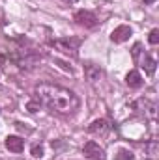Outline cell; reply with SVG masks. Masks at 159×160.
<instances>
[{"label":"cell","mask_w":159,"mask_h":160,"mask_svg":"<svg viewBox=\"0 0 159 160\" xmlns=\"http://www.w3.org/2000/svg\"><path fill=\"white\" fill-rule=\"evenodd\" d=\"M36 93V101L41 106L49 108L51 112L56 114H73L79 108V97L62 86L56 84H40L34 89Z\"/></svg>","instance_id":"1"},{"label":"cell","mask_w":159,"mask_h":160,"mask_svg":"<svg viewBox=\"0 0 159 160\" xmlns=\"http://www.w3.org/2000/svg\"><path fill=\"white\" fill-rule=\"evenodd\" d=\"M51 45L52 47H56L58 50H62V52H66V54H77V50H79V45H80V39H69V38H66V39H56V41H51Z\"/></svg>","instance_id":"2"},{"label":"cell","mask_w":159,"mask_h":160,"mask_svg":"<svg viewBox=\"0 0 159 160\" xmlns=\"http://www.w3.org/2000/svg\"><path fill=\"white\" fill-rule=\"evenodd\" d=\"M73 21L79 24V26H84V28H94L97 24V17L92 13V11H86V9H80L73 15Z\"/></svg>","instance_id":"3"},{"label":"cell","mask_w":159,"mask_h":160,"mask_svg":"<svg viewBox=\"0 0 159 160\" xmlns=\"http://www.w3.org/2000/svg\"><path fill=\"white\" fill-rule=\"evenodd\" d=\"M82 153H84L86 158L90 160H105L103 147H99V143H96V142H86L84 147H82Z\"/></svg>","instance_id":"4"},{"label":"cell","mask_w":159,"mask_h":160,"mask_svg":"<svg viewBox=\"0 0 159 160\" xmlns=\"http://www.w3.org/2000/svg\"><path fill=\"white\" fill-rule=\"evenodd\" d=\"M129 36H131V28H129L127 24H120V26H116V28L112 30L111 41H112V43H125V41L129 39Z\"/></svg>","instance_id":"5"},{"label":"cell","mask_w":159,"mask_h":160,"mask_svg":"<svg viewBox=\"0 0 159 160\" xmlns=\"http://www.w3.org/2000/svg\"><path fill=\"white\" fill-rule=\"evenodd\" d=\"M88 130L92 132V134H97V136H105L109 130H111V125H109V121L107 119H96L90 127H88Z\"/></svg>","instance_id":"6"},{"label":"cell","mask_w":159,"mask_h":160,"mask_svg":"<svg viewBox=\"0 0 159 160\" xmlns=\"http://www.w3.org/2000/svg\"><path fill=\"white\" fill-rule=\"evenodd\" d=\"M6 147H8L11 153H21V151L25 149V142H23V138H19V136H8V138H6Z\"/></svg>","instance_id":"7"},{"label":"cell","mask_w":159,"mask_h":160,"mask_svg":"<svg viewBox=\"0 0 159 160\" xmlns=\"http://www.w3.org/2000/svg\"><path fill=\"white\" fill-rule=\"evenodd\" d=\"M125 84L129 86V88H140L142 86V77H140V73L139 71H129L127 75H125Z\"/></svg>","instance_id":"8"},{"label":"cell","mask_w":159,"mask_h":160,"mask_svg":"<svg viewBox=\"0 0 159 160\" xmlns=\"http://www.w3.org/2000/svg\"><path fill=\"white\" fill-rule=\"evenodd\" d=\"M84 75H86V78L90 80V82H96L101 77V69L97 65H94V63H86L84 65Z\"/></svg>","instance_id":"9"},{"label":"cell","mask_w":159,"mask_h":160,"mask_svg":"<svg viewBox=\"0 0 159 160\" xmlns=\"http://www.w3.org/2000/svg\"><path fill=\"white\" fill-rule=\"evenodd\" d=\"M142 67H144V71H146L148 75H154V73H156V67H157V62H156L152 56H144Z\"/></svg>","instance_id":"10"},{"label":"cell","mask_w":159,"mask_h":160,"mask_svg":"<svg viewBox=\"0 0 159 160\" xmlns=\"http://www.w3.org/2000/svg\"><path fill=\"white\" fill-rule=\"evenodd\" d=\"M133 153L131 151H127V149H120L118 155H116V160H133Z\"/></svg>","instance_id":"11"},{"label":"cell","mask_w":159,"mask_h":160,"mask_svg":"<svg viewBox=\"0 0 159 160\" xmlns=\"http://www.w3.org/2000/svg\"><path fill=\"white\" fill-rule=\"evenodd\" d=\"M148 41H150L152 45H157V43H159V30H157V28H154V30L150 32V36H148Z\"/></svg>","instance_id":"12"},{"label":"cell","mask_w":159,"mask_h":160,"mask_svg":"<svg viewBox=\"0 0 159 160\" xmlns=\"http://www.w3.org/2000/svg\"><path fill=\"white\" fill-rule=\"evenodd\" d=\"M40 102H38V101H30V102H28V104H26V108H28V112H32V114H34V112H38V110H40Z\"/></svg>","instance_id":"13"},{"label":"cell","mask_w":159,"mask_h":160,"mask_svg":"<svg viewBox=\"0 0 159 160\" xmlns=\"http://www.w3.org/2000/svg\"><path fill=\"white\" fill-rule=\"evenodd\" d=\"M32 157H36V158H41L43 157V147L41 145H34L32 147Z\"/></svg>","instance_id":"14"},{"label":"cell","mask_w":159,"mask_h":160,"mask_svg":"<svg viewBox=\"0 0 159 160\" xmlns=\"http://www.w3.org/2000/svg\"><path fill=\"white\" fill-rule=\"evenodd\" d=\"M139 52H140V43H135V47H133V58L135 60L139 58Z\"/></svg>","instance_id":"15"},{"label":"cell","mask_w":159,"mask_h":160,"mask_svg":"<svg viewBox=\"0 0 159 160\" xmlns=\"http://www.w3.org/2000/svg\"><path fill=\"white\" fill-rule=\"evenodd\" d=\"M142 2H144V4H154L156 0H142Z\"/></svg>","instance_id":"16"},{"label":"cell","mask_w":159,"mask_h":160,"mask_svg":"<svg viewBox=\"0 0 159 160\" xmlns=\"http://www.w3.org/2000/svg\"><path fill=\"white\" fill-rule=\"evenodd\" d=\"M64 2H77V0H64Z\"/></svg>","instance_id":"17"}]
</instances>
